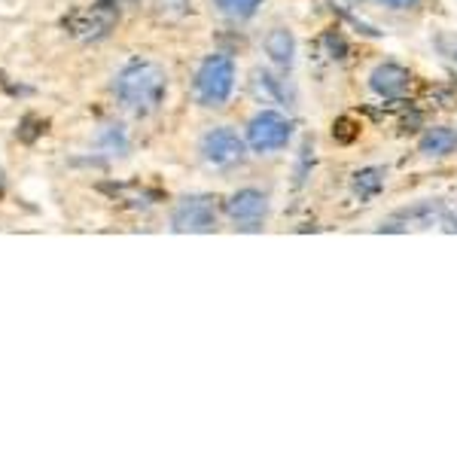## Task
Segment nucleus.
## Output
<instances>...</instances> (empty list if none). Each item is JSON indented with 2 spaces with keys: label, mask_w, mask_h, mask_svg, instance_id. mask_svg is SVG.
Segmentation results:
<instances>
[{
  "label": "nucleus",
  "mask_w": 457,
  "mask_h": 457,
  "mask_svg": "<svg viewBox=\"0 0 457 457\" xmlns=\"http://www.w3.org/2000/svg\"><path fill=\"white\" fill-rule=\"evenodd\" d=\"M113 95L135 116H150L162 107L168 95V73L159 62L141 58V62H131L116 73L113 79Z\"/></svg>",
  "instance_id": "1"
},
{
  "label": "nucleus",
  "mask_w": 457,
  "mask_h": 457,
  "mask_svg": "<svg viewBox=\"0 0 457 457\" xmlns=\"http://www.w3.org/2000/svg\"><path fill=\"white\" fill-rule=\"evenodd\" d=\"M235 77H238V71H235L232 58L220 55V53L208 55L202 64H198V71L193 77L195 101L208 110H223L235 92Z\"/></svg>",
  "instance_id": "2"
},
{
  "label": "nucleus",
  "mask_w": 457,
  "mask_h": 457,
  "mask_svg": "<svg viewBox=\"0 0 457 457\" xmlns=\"http://www.w3.org/2000/svg\"><path fill=\"white\" fill-rule=\"evenodd\" d=\"M293 141V120H287L278 110H260L247 122V146L260 156L284 150Z\"/></svg>",
  "instance_id": "3"
},
{
  "label": "nucleus",
  "mask_w": 457,
  "mask_h": 457,
  "mask_svg": "<svg viewBox=\"0 0 457 457\" xmlns=\"http://www.w3.org/2000/svg\"><path fill=\"white\" fill-rule=\"evenodd\" d=\"M198 153H202V159L208 162L211 168H217V171H228V168H235V165L245 162L247 141L235 129H228V125H217V129H211L202 135Z\"/></svg>",
  "instance_id": "4"
},
{
  "label": "nucleus",
  "mask_w": 457,
  "mask_h": 457,
  "mask_svg": "<svg viewBox=\"0 0 457 457\" xmlns=\"http://www.w3.org/2000/svg\"><path fill=\"white\" fill-rule=\"evenodd\" d=\"M64 25L79 40H104L120 25V4L116 0H98L86 10H77Z\"/></svg>",
  "instance_id": "5"
},
{
  "label": "nucleus",
  "mask_w": 457,
  "mask_h": 457,
  "mask_svg": "<svg viewBox=\"0 0 457 457\" xmlns=\"http://www.w3.org/2000/svg\"><path fill=\"white\" fill-rule=\"evenodd\" d=\"M226 217L232 220L235 228H241V232H260L265 217H269V195L253 187L238 189V193L228 195Z\"/></svg>",
  "instance_id": "6"
},
{
  "label": "nucleus",
  "mask_w": 457,
  "mask_h": 457,
  "mask_svg": "<svg viewBox=\"0 0 457 457\" xmlns=\"http://www.w3.org/2000/svg\"><path fill=\"white\" fill-rule=\"evenodd\" d=\"M174 232H213L217 228V204L211 195H183L171 211Z\"/></svg>",
  "instance_id": "7"
},
{
  "label": "nucleus",
  "mask_w": 457,
  "mask_h": 457,
  "mask_svg": "<svg viewBox=\"0 0 457 457\" xmlns=\"http://www.w3.org/2000/svg\"><path fill=\"white\" fill-rule=\"evenodd\" d=\"M409 83H411V73L394 62L378 64L370 73V88L375 95H381V98H400L405 88H409Z\"/></svg>",
  "instance_id": "8"
},
{
  "label": "nucleus",
  "mask_w": 457,
  "mask_h": 457,
  "mask_svg": "<svg viewBox=\"0 0 457 457\" xmlns=\"http://www.w3.org/2000/svg\"><path fill=\"white\" fill-rule=\"evenodd\" d=\"M457 150V131L448 129V125H433L421 135L418 141V153L427 159H442V156H452Z\"/></svg>",
  "instance_id": "9"
},
{
  "label": "nucleus",
  "mask_w": 457,
  "mask_h": 457,
  "mask_svg": "<svg viewBox=\"0 0 457 457\" xmlns=\"http://www.w3.org/2000/svg\"><path fill=\"white\" fill-rule=\"evenodd\" d=\"M262 49H265V55L278 64V68H284V71L293 68V58H296V40H293V34L287 31V28H271L262 40Z\"/></svg>",
  "instance_id": "10"
},
{
  "label": "nucleus",
  "mask_w": 457,
  "mask_h": 457,
  "mask_svg": "<svg viewBox=\"0 0 457 457\" xmlns=\"http://www.w3.org/2000/svg\"><path fill=\"white\" fill-rule=\"evenodd\" d=\"M250 86H253L256 98H262L265 104H284V101H287L284 79L271 77L269 71H253V79H250Z\"/></svg>",
  "instance_id": "11"
},
{
  "label": "nucleus",
  "mask_w": 457,
  "mask_h": 457,
  "mask_svg": "<svg viewBox=\"0 0 457 457\" xmlns=\"http://www.w3.org/2000/svg\"><path fill=\"white\" fill-rule=\"evenodd\" d=\"M95 146L104 156H125L129 153V135H125L122 125H104L95 137Z\"/></svg>",
  "instance_id": "12"
},
{
  "label": "nucleus",
  "mask_w": 457,
  "mask_h": 457,
  "mask_svg": "<svg viewBox=\"0 0 457 457\" xmlns=\"http://www.w3.org/2000/svg\"><path fill=\"white\" fill-rule=\"evenodd\" d=\"M213 6H217V12H223L226 19L247 21V19H253L256 12H260L262 0H213Z\"/></svg>",
  "instance_id": "13"
},
{
  "label": "nucleus",
  "mask_w": 457,
  "mask_h": 457,
  "mask_svg": "<svg viewBox=\"0 0 457 457\" xmlns=\"http://www.w3.org/2000/svg\"><path fill=\"white\" fill-rule=\"evenodd\" d=\"M385 187V168H363L353 174V193L360 198H370Z\"/></svg>",
  "instance_id": "14"
},
{
  "label": "nucleus",
  "mask_w": 457,
  "mask_h": 457,
  "mask_svg": "<svg viewBox=\"0 0 457 457\" xmlns=\"http://www.w3.org/2000/svg\"><path fill=\"white\" fill-rule=\"evenodd\" d=\"M357 135H360V129H357V122H351V120H338L333 125V137H336V141H342V144H351Z\"/></svg>",
  "instance_id": "15"
},
{
  "label": "nucleus",
  "mask_w": 457,
  "mask_h": 457,
  "mask_svg": "<svg viewBox=\"0 0 457 457\" xmlns=\"http://www.w3.org/2000/svg\"><path fill=\"white\" fill-rule=\"evenodd\" d=\"M375 6H385V10L390 12H409V10H415L421 0H372Z\"/></svg>",
  "instance_id": "16"
}]
</instances>
